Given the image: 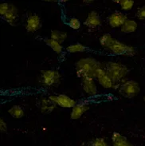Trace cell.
Instances as JSON below:
<instances>
[{"label":"cell","mask_w":145,"mask_h":146,"mask_svg":"<svg viewBox=\"0 0 145 146\" xmlns=\"http://www.w3.org/2000/svg\"><path fill=\"white\" fill-rule=\"evenodd\" d=\"M77 76L80 78H97L102 70V64L94 58H81L75 64Z\"/></svg>","instance_id":"6da1fadb"},{"label":"cell","mask_w":145,"mask_h":146,"mask_svg":"<svg viewBox=\"0 0 145 146\" xmlns=\"http://www.w3.org/2000/svg\"><path fill=\"white\" fill-rule=\"evenodd\" d=\"M102 68L113 81V86L117 85L128 74V69L123 64L109 62L102 64Z\"/></svg>","instance_id":"7a4b0ae2"},{"label":"cell","mask_w":145,"mask_h":146,"mask_svg":"<svg viewBox=\"0 0 145 146\" xmlns=\"http://www.w3.org/2000/svg\"><path fill=\"white\" fill-rule=\"evenodd\" d=\"M108 50H109L113 54H116V55L132 57V56L136 55V50L133 46L126 45L115 38L113 40L112 43L110 44V46L108 47Z\"/></svg>","instance_id":"3957f363"},{"label":"cell","mask_w":145,"mask_h":146,"mask_svg":"<svg viewBox=\"0 0 145 146\" xmlns=\"http://www.w3.org/2000/svg\"><path fill=\"white\" fill-rule=\"evenodd\" d=\"M119 94L125 98H132L140 91L139 83L134 80H127L119 86Z\"/></svg>","instance_id":"277c9868"},{"label":"cell","mask_w":145,"mask_h":146,"mask_svg":"<svg viewBox=\"0 0 145 146\" xmlns=\"http://www.w3.org/2000/svg\"><path fill=\"white\" fill-rule=\"evenodd\" d=\"M61 82V75L56 70H42L41 82L45 86L51 87L58 86Z\"/></svg>","instance_id":"5b68a950"},{"label":"cell","mask_w":145,"mask_h":146,"mask_svg":"<svg viewBox=\"0 0 145 146\" xmlns=\"http://www.w3.org/2000/svg\"><path fill=\"white\" fill-rule=\"evenodd\" d=\"M49 98L59 106L63 108H73L76 106V101L65 94H59L56 96H50Z\"/></svg>","instance_id":"8992f818"},{"label":"cell","mask_w":145,"mask_h":146,"mask_svg":"<svg viewBox=\"0 0 145 146\" xmlns=\"http://www.w3.org/2000/svg\"><path fill=\"white\" fill-rule=\"evenodd\" d=\"M108 22L110 27L113 28H117L121 27L124 24L128 18L127 16L120 11H115L113 14H111L109 17H108Z\"/></svg>","instance_id":"52a82bcc"},{"label":"cell","mask_w":145,"mask_h":146,"mask_svg":"<svg viewBox=\"0 0 145 146\" xmlns=\"http://www.w3.org/2000/svg\"><path fill=\"white\" fill-rule=\"evenodd\" d=\"M42 27V21L38 15H30L28 16L26 25V31L34 33L38 31Z\"/></svg>","instance_id":"ba28073f"},{"label":"cell","mask_w":145,"mask_h":146,"mask_svg":"<svg viewBox=\"0 0 145 146\" xmlns=\"http://www.w3.org/2000/svg\"><path fill=\"white\" fill-rule=\"evenodd\" d=\"M7 23L11 25V26H15L17 21L19 18V10L16 7L15 5L11 4L10 8L8 10V11L5 14V15L2 17Z\"/></svg>","instance_id":"9c48e42d"},{"label":"cell","mask_w":145,"mask_h":146,"mask_svg":"<svg viewBox=\"0 0 145 146\" xmlns=\"http://www.w3.org/2000/svg\"><path fill=\"white\" fill-rule=\"evenodd\" d=\"M101 24V19L97 12L94 11L89 13L86 19L84 22V25L90 29L97 28Z\"/></svg>","instance_id":"30bf717a"},{"label":"cell","mask_w":145,"mask_h":146,"mask_svg":"<svg viewBox=\"0 0 145 146\" xmlns=\"http://www.w3.org/2000/svg\"><path fill=\"white\" fill-rule=\"evenodd\" d=\"M89 110V106L84 103H77L72 110L70 118L73 120H77L82 116L85 112Z\"/></svg>","instance_id":"8fae6325"},{"label":"cell","mask_w":145,"mask_h":146,"mask_svg":"<svg viewBox=\"0 0 145 146\" xmlns=\"http://www.w3.org/2000/svg\"><path fill=\"white\" fill-rule=\"evenodd\" d=\"M81 85L84 91L89 95H95L97 94V86L94 82V79L84 78L81 79Z\"/></svg>","instance_id":"7c38bea8"},{"label":"cell","mask_w":145,"mask_h":146,"mask_svg":"<svg viewBox=\"0 0 145 146\" xmlns=\"http://www.w3.org/2000/svg\"><path fill=\"white\" fill-rule=\"evenodd\" d=\"M113 146H133L124 136H123L117 132H114L112 136Z\"/></svg>","instance_id":"4fadbf2b"},{"label":"cell","mask_w":145,"mask_h":146,"mask_svg":"<svg viewBox=\"0 0 145 146\" xmlns=\"http://www.w3.org/2000/svg\"><path fill=\"white\" fill-rule=\"evenodd\" d=\"M97 79L99 84L101 85L102 86L105 88V89H109V88H112V87L114 86L113 81L111 80L109 76L107 74V73L103 70V68H102L101 70L100 71V73L98 74Z\"/></svg>","instance_id":"5bb4252c"},{"label":"cell","mask_w":145,"mask_h":146,"mask_svg":"<svg viewBox=\"0 0 145 146\" xmlns=\"http://www.w3.org/2000/svg\"><path fill=\"white\" fill-rule=\"evenodd\" d=\"M56 104H55L52 100L50 98H46L42 100L41 102V110L43 114H48L53 112L54 110L56 108Z\"/></svg>","instance_id":"9a60e30c"},{"label":"cell","mask_w":145,"mask_h":146,"mask_svg":"<svg viewBox=\"0 0 145 146\" xmlns=\"http://www.w3.org/2000/svg\"><path fill=\"white\" fill-rule=\"evenodd\" d=\"M138 25L137 23L132 19H127L124 24L121 27V32L124 34H130V33H133L136 31Z\"/></svg>","instance_id":"2e32d148"},{"label":"cell","mask_w":145,"mask_h":146,"mask_svg":"<svg viewBox=\"0 0 145 146\" xmlns=\"http://www.w3.org/2000/svg\"><path fill=\"white\" fill-rule=\"evenodd\" d=\"M67 33L66 32L61 31L58 30H54L51 31V38L53 40H54L56 42H58V43L62 44L64 42L67 38Z\"/></svg>","instance_id":"e0dca14e"},{"label":"cell","mask_w":145,"mask_h":146,"mask_svg":"<svg viewBox=\"0 0 145 146\" xmlns=\"http://www.w3.org/2000/svg\"><path fill=\"white\" fill-rule=\"evenodd\" d=\"M44 42L49 47H50L55 53L59 54L62 52L63 47L62 46V45L52 38H44Z\"/></svg>","instance_id":"ac0fdd59"},{"label":"cell","mask_w":145,"mask_h":146,"mask_svg":"<svg viewBox=\"0 0 145 146\" xmlns=\"http://www.w3.org/2000/svg\"><path fill=\"white\" fill-rule=\"evenodd\" d=\"M87 50H90V49L81 43L73 44L66 48V51L71 54L78 53V52H85Z\"/></svg>","instance_id":"d6986e66"},{"label":"cell","mask_w":145,"mask_h":146,"mask_svg":"<svg viewBox=\"0 0 145 146\" xmlns=\"http://www.w3.org/2000/svg\"><path fill=\"white\" fill-rule=\"evenodd\" d=\"M8 113L14 118H21L24 116V111L22 107L15 105L9 109Z\"/></svg>","instance_id":"ffe728a7"},{"label":"cell","mask_w":145,"mask_h":146,"mask_svg":"<svg viewBox=\"0 0 145 146\" xmlns=\"http://www.w3.org/2000/svg\"><path fill=\"white\" fill-rule=\"evenodd\" d=\"M114 38L112 37L111 35L109 34H105L104 35H102L101 38H100V39H99V42H100V44L103 47L107 48L110 46V44L112 43V42H113V40Z\"/></svg>","instance_id":"44dd1931"},{"label":"cell","mask_w":145,"mask_h":146,"mask_svg":"<svg viewBox=\"0 0 145 146\" xmlns=\"http://www.w3.org/2000/svg\"><path fill=\"white\" fill-rule=\"evenodd\" d=\"M65 23L73 30H77L81 27V22L76 18H71L67 22H65Z\"/></svg>","instance_id":"7402d4cb"},{"label":"cell","mask_w":145,"mask_h":146,"mask_svg":"<svg viewBox=\"0 0 145 146\" xmlns=\"http://www.w3.org/2000/svg\"><path fill=\"white\" fill-rule=\"evenodd\" d=\"M120 5L122 10L124 11H129L134 6V1L132 0H120Z\"/></svg>","instance_id":"603a6c76"},{"label":"cell","mask_w":145,"mask_h":146,"mask_svg":"<svg viewBox=\"0 0 145 146\" xmlns=\"http://www.w3.org/2000/svg\"><path fill=\"white\" fill-rule=\"evenodd\" d=\"M89 146H110L104 138L98 137L94 140H93L89 143Z\"/></svg>","instance_id":"cb8c5ba5"},{"label":"cell","mask_w":145,"mask_h":146,"mask_svg":"<svg viewBox=\"0 0 145 146\" xmlns=\"http://www.w3.org/2000/svg\"><path fill=\"white\" fill-rule=\"evenodd\" d=\"M136 16L138 19L145 20V6L140 7L136 13Z\"/></svg>","instance_id":"d4e9b609"},{"label":"cell","mask_w":145,"mask_h":146,"mask_svg":"<svg viewBox=\"0 0 145 146\" xmlns=\"http://www.w3.org/2000/svg\"><path fill=\"white\" fill-rule=\"evenodd\" d=\"M10 6H11V4L7 3L0 4V15H1L2 17L5 15V14L8 11Z\"/></svg>","instance_id":"484cf974"},{"label":"cell","mask_w":145,"mask_h":146,"mask_svg":"<svg viewBox=\"0 0 145 146\" xmlns=\"http://www.w3.org/2000/svg\"><path fill=\"white\" fill-rule=\"evenodd\" d=\"M0 131L1 133H7V125L3 118H0Z\"/></svg>","instance_id":"4316f807"},{"label":"cell","mask_w":145,"mask_h":146,"mask_svg":"<svg viewBox=\"0 0 145 146\" xmlns=\"http://www.w3.org/2000/svg\"><path fill=\"white\" fill-rule=\"evenodd\" d=\"M144 103H145V95H144Z\"/></svg>","instance_id":"83f0119b"}]
</instances>
